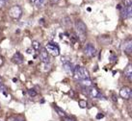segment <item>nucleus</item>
Wrapping results in <instances>:
<instances>
[{
    "label": "nucleus",
    "mask_w": 132,
    "mask_h": 121,
    "mask_svg": "<svg viewBox=\"0 0 132 121\" xmlns=\"http://www.w3.org/2000/svg\"><path fill=\"white\" fill-rule=\"evenodd\" d=\"M73 74H74V78L78 81L90 79L89 71L86 69L85 67H83V66H76V67L74 68Z\"/></svg>",
    "instance_id": "obj_1"
},
{
    "label": "nucleus",
    "mask_w": 132,
    "mask_h": 121,
    "mask_svg": "<svg viewBox=\"0 0 132 121\" xmlns=\"http://www.w3.org/2000/svg\"><path fill=\"white\" fill-rule=\"evenodd\" d=\"M75 29L77 32V36L80 39V40H84L87 35V27L82 20H77L75 23Z\"/></svg>",
    "instance_id": "obj_2"
},
{
    "label": "nucleus",
    "mask_w": 132,
    "mask_h": 121,
    "mask_svg": "<svg viewBox=\"0 0 132 121\" xmlns=\"http://www.w3.org/2000/svg\"><path fill=\"white\" fill-rule=\"evenodd\" d=\"M22 15V10L19 5H14L9 9V15L12 18L19 19Z\"/></svg>",
    "instance_id": "obj_3"
},
{
    "label": "nucleus",
    "mask_w": 132,
    "mask_h": 121,
    "mask_svg": "<svg viewBox=\"0 0 132 121\" xmlns=\"http://www.w3.org/2000/svg\"><path fill=\"white\" fill-rule=\"evenodd\" d=\"M44 49L47 51L48 54H51L54 57H57L60 54V48H59V46L56 43H53V42H49V43L46 44Z\"/></svg>",
    "instance_id": "obj_4"
},
{
    "label": "nucleus",
    "mask_w": 132,
    "mask_h": 121,
    "mask_svg": "<svg viewBox=\"0 0 132 121\" xmlns=\"http://www.w3.org/2000/svg\"><path fill=\"white\" fill-rule=\"evenodd\" d=\"M84 53L86 56H88L90 58H93V57H95V54H96V50H95V46H94L92 43H88L85 45Z\"/></svg>",
    "instance_id": "obj_5"
},
{
    "label": "nucleus",
    "mask_w": 132,
    "mask_h": 121,
    "mask_svg": "<svg viewBox=\"0 0 132 121\" xmlns=\"http://www.w3.org/2000/svg\"><path fill=\"white\" fill-rule=\"evenodd\" d=\"M120 96L125 100L130 99L132 96L131 88H128V87H123V88H121V90H120Z\"/></svg>",
    "instance_id": "obj_6"
},
{
    "label": "nucleus",
    "mask_w": 132,
    "mask_h": 121,
    "mask_svg": "<svg viewBox=\"0 0 132 121\" xmlns=\"http://www.w3.org/2000/svg\"><path fill=\"white\" fill-rule=\"evenodd\" d=\"M87 93L92 98H100L101 97V93L99 92V90L96 88H94V87H90L87 89Z\"/></svg>",
    "instance_id": "obj_7"
},
{
    "label": "nucleus",
    "mask_w": 132,
    "mask_h": 121,
    "mask_svg": "<svg viewBox=\"0 0 132 121\" xmlns=\"http://www.w3.org/2000/svg\"><path fill=\"white\" fill-rule=\"evenodd\" d=\"M40 60L42 62H44V63H48L49 62V56H48V53L47 51L43 48V49H40Z\"/></svg>",
    "instance_id": "obj_8"
},
{
    "label": "nucleus",
    "mask_w": 132,
    "mask_h": 121,
    "mask_svg": "<svg viewBox=\"0 0 132 121\" xmlns=\"http://www.w3.org/2000/svg\"><path fill=\"white\" fill-rule=\"evenodd\" d=\"M122 49L125 50V53L127 54H130L132 51V40H127L125 41V43L122 44Z\"/></svg>",
    "instance_id": "obj_9"
},
{
    "label": "nucleus",
    "mask_w": 132,
    "mask_h": 121,
    "mask_svg": "<svg viewBox=\"0 0 132 121\" xmlns=\"http://www.w3.org/2000/svg\"><path fill=\"white\" fill-rule=\"evenodd\" d=\"M12 60H13V62H15V63H16V64H20V63L23 62V57H22V55L19 52L15 53V55L13 56Z\"/></svg>",
    "instance_id": "obj_10"
},
{
    "label": "nucleus",
    "mask_w": 132,
    "mask_h": 121,
    "mask_svg": "<svg viewBox=\"0 0 132 121\" xmlns=\"http://www.w3.org/2000/svg\"><path fill=\"white\" fill-rule=\"evenodd\" d=\"M125 76L126 77V79L128 81L132 80V66L129 63L127 64V66L125 67Z\"/></svg>",
    "instance_id": "obj_11"
},
{
    "label": "nucleus",
    "mask_w": 132,
    "mask_h": 121,
    "mask_svg": "<svg viewBox=\"0 0 132 121\" xmlns=\"http://www.w3.org/2000/svg\"><path fill=\"white\" fill-rule=\"evenodd\" d=\"M132 15V9L131 6H125L123 10V17L125 18H130Z\"/></svg>",
    "instance_id": "obj_12"
},
{
    "label": "nucleus",
    "mask_w": 132,
    "mask_h": 121,
    "mask_svg": "<svg viewBox=\"0 0 132 121\" xmlns=\"http://www.w3.org/2000/svg\"><path fill=\"white\" fill-rule=\"evenodd\" d=\"M32 47H33L36 51H39L40 49V43L39 41H37V40H34V41H32Z\"/></svg>",
    "instance_id": "obj_13"
},
{
    "label": "nucleus",
    "mask_w": 132,
    "mask_h": 121,
    "mask_svg": "<svg viewBox=\"0 0 132 121\" xmlns=\"http://www.w3.org/2000/svg\"><path fill=\"white\" fill-rule=\"evenodd\" d=\"M81 85H83L85 87H87V88H90V87H92V82L90 81V79H87V80H82L80 81Z\"/></svg>",
    "instance_id": "obj_14"
},
{
    "label": "nucleus",
    "mask_w": 132,
    "mask_h": 121,
    "mask_svg": "<svg viewBox=\"0 0 132 121\" xmlns=\"http://www.w3.org/2000/svg\"><path fill=\"white\" fill-rule=\"evenodd\" d=\"M64 68H65V70H67V71H70V70L72 69V68H71V63H70V62H64Z\"/></svg>",
    "instance_id": "obj_15"
},
{
    "label": "nucleus",
    "mask_w": 132,
    "mask_h": 121,
    "mask_svg": "<svg viewBox=\"0 0 132 121\" xmlns=\"http://www.w3.org/2000/svg\"><path fill=\"white\" fill-rule=\"evenodd\" d=\"M78 104H79L80 108H82V109L87 108V105H88V103H87V101H86V100H79Z\"/></svg>",
    "instance_id": "obj_16"
},
{
    "label": "nucleus",
    "mask_w": 132,
    "mask_h": 121,
    "mask_svg": "<svg viewBox=\"0 0 132 121\" xmlns=\"http://www.w3.org/2000/svg\"><path fill=\"white\" fill-rule=\"evenodd\" d=\"M55 109H56V110H57V111H58V114H60V115H61V116H64V117H65V116H66V114H65V111H64V110H61V109H60V108H58V107H57V106H55Z\"/></svg>",
    "instance_id": "obj_17"
},
{
    "label": "nucleus",
    "mask_w": 132,
    "mask_h": 121,
    "mask_svg": "<svg viewBox=\"0 0 132 121\" xmlns=\"http://www.w3.org/2000/svg\"><path fill=\"white\" fill-rule=\"evenodd\" d=\"M32 3L36 4L37 6H40V5H42L43 4V2H44V0H30Z\"/></svg>",
    "instance_id": "obj_18"
},
{
    "label": "nucleus",
    "mask_w": 132,
    "mask_h": 121,
    "mask_svg": "<svg viewBox=\"0 0 132 121\" xmlns=\"http://www.w3.org/2000/svg\"><path fill=\"white\" fill-rule=\"evenodd\" d=\"M28 94H29L30 96L34 97V96L37 95V92L35 91V89H29V90H28Z\"/></svg>",
    "instance_id": "obj_19"
},
{
    "label": "nucleus",
    "mask_w": 132,
    "mask_h": 121,
    "mask_svg": "<svg viewBox=\"0 0 132 121\" xmlns=\"http://www.w3.org/2000/svg\"><path fill=\"white\" fill-rule=\"evenodd\" d=\"M7 90V88L4 86V84L3 83H0V91H3V92H5Z\"/></svg>",
    "instance_id": "obj_20"
},
{
    "label": "nucleus",
    "mask_w": 132,
    "mask_h": 121,
    "mask_svg": "<svg viewBox=\"0 0 132 121\" xmlns=\"http://www.w3.org/2000/svg\"><path fill=\"white\" fill-rule=\"evenodd\" d=\"M8 121H22V120L18 117H15V116H11V117L8 118Z\"/></svg>",
    "instance_id": "obj_21"
},
{
    "label": "nucleus",
    "mask_w": 132,
    "mask_h": 121,
    "mask_svg": "<svg viewBox=\"0 0 132 121\" xmlns=\"http://www.w3.org/2000/svg\"><path fill=\"white\" fill-rule=\"evenodd\" d=\"M123 1H125V6H131L132 0H123Z\"/></svg>",
    "instance_id": "obj_22"
},
{
    "label": "nucleus",
    "mask_w": 132,
    "mask_h": 121,
    "mask_svg": "<svg viewBox=\"0 0 132 121\" xmlns=\"http://www.w3.org/2000/svg\"><path fill=\"white\" fill-rule=\"evenodd\" d=\"M6 2H7V0H0V9L5 6Z\"/></svg>",
    "instance_id": "obj_23"
},
{
    "label": "nucleus",
    "mask_w": 132,
    "mask_h": 121,
    "mask_svg": "<svg viewBox=\"0 0 132 121\" xmlns=\"http://www.w3.org/2000/svg\"><path fill=\"white\" fill-rule=\"evenodd\" d=\"M64 121H75L73 119V118L71 117H68V116H65V118H64Z\"/></svg>",
    "instance_id": "obj_24"
},
{
    "label": "nucleus",
    "mask_w": 132,
    "mask_h": 121,
    "mask_svg": "<svg viewBox=\"0 0 132 121\" xmlns=\"http://www.w3.org/2000/svg\"><path fill=\"white\" fill-rule=\"evenodd\" d=\"M3 63H4V58L0 56V67L3 66Z\"/></svg>",
    "instance_id": "obj_25"
},
{
    "label": "nucleus",
    "mask_w": 132,
    "mask_h": 121,
    "mask_svg": "<svg viewBox=\"0 0 132 121\" xmlns=\"http://www.w3.org/2000/svg\"><path fill=\"white\" fill-rule=\"evenodd\" d=\"M49 2H50L51 4H53V5H54V4H57V3H58L59 0H49Z\"/></svg>",
    "instance_id": "obj_26"
},
{
    "label": "nucleus",
    "mask_w": 132,
    "mask_h": 121,
    "mask_svg": "<svg viewBox=\"0 0 132 121\" xmlns=\"http://www.w3.org/2000/svg\"><path fill=\"white\" fill-rule=\"evenodd\" d=\"M0 83H3V80H2V78L0 77Z\"/></svg>",
    "instance_id": "obj_27"
}]
</instances>
